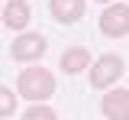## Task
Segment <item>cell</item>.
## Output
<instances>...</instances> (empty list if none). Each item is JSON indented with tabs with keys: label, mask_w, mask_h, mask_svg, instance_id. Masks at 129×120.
<instances>
[{
	"label": "cell",
	"mask_w": 129,
	"mask_h": 120,
	"mask_svg": "<svg viewBox=\"0 0 129 120\" xmlns=\"http://www.w3.org/2000/svg\"><path fill=\"white\" fill-rule=\"evenodd\" d=\"M103 3H107V0H103Z\"/></svg>",
	"instance_id": "obj_11"
},
{
	"label": "cell",
	"mask_w": 129,
	"mask_h": 120,
	"mask_svg": "<svg viewBox=\"0 0 129 120\" xmlns=\"http://www.w3.org/2000/svg\"><path fill=\"white\" fill-rule=\"evenodd\" d=\"M123 71H126V65H123L119 55H103L94 68H90V88H110V85H116V78H123Z\"/></svg>",
	"instance_id": "obj_2"
},
{
	"label": "cell",
	"mask_w": 129,
	"mask_h": 120,
	"mask_svg": "<svg viewBox=\"0 0 129 120\" xmlns=\"http://www.w3.org/2000/svg\"><path fill=\"white\" fill-rule=\"evenodd\" d=\"M42 52H45V36H39V33H23V36H16L13 46H10V55L16 62H32Z\"/></svg>",
	"instance_id": "obj_4"
},
{
	"label": "cell",
	"mask_w": 129,
	"mask_h": 120,
	"mask_svg": "<svg viewBox=\"0 0 129 120\" xmlns=\"http://www.w3.org/2000/svg\"><path fill=\"white\" fill-rule=\"evenodd\" d=\"M87 65H90V52L81 49V46H74V49H68L61 55V71L64 75H81Z\"/></svg>",
	"instance_id": "obj_8"
},
{
	"label": "cell",
	"mask_w": 129,
	"mask_h": 120,
	"mask_svg": "<svg viewBox=\"0 0 129 120\" xmlns=\"http://www.w3.org/2000/svg\"><path fill=\"white\" fill-rule=\"evenodd\" d=\"M13 110H16V94L0 85V117H10Z\"/></svg>",
	"instance_id": "obj_10"
},
{
	"label": "cell",
	"mask_w": 129,
	"mask_h": 120,
	"mask_svg": "<svg viewBox=\"0 0 129 120\" xmlns=\"http://www.w3.org/2000/svg\"><path fill=\"white\" fill-rule=\"evenodd\" d=\"M16 91H19L26 101H32V104L48 101V97L55 94V78H52V71H45V68H23L19 78H16Z\"/></svg>",
	"instance_id": "obj_1"
},
{
	"label": "cell",
	"mask_w": 129,
	"mask_h": 120,
	"mask_svg": "<svg viewBox=\"0 0 129 120\" xmlns=\"http://www.w3.org/2000/svg\"><path fill=\"white\" fill-rule=\"evenodd\" d=\"M23 120H58V117H55V110H52V107H45V104L39 101V104H32L29 110L23 114Z\"/></svg>",
	"instance_id": "obj_9"
},
{
	"label": "cell",
	"mask_w": 129,
	"mask_h": 120,
	"mask_svg": "<svg viewBox=\"0 0 129 120\" xmlns=\"http://www.w3.org/2000/svg\"><path fill=\"white\" fill-rule=\"evenodd\" d=\"M100 33L110 36V39H123L129 33V7L126 3H113L103 10V16H100Z\"/></svg>",
	"instance_id": "obj_3"
},
{
	"label": "cell",
	"mask_w": 129,
	"mask_h": 120,
	"mask_svg": "<svg viewBox=\"0 0 129 120\" xmlns=\"http://www.w3.org/2000/svg\"><path fill=\"white\" fill-rule=\"evenodd\" d=\"M48 7L58 23H78L84 16V0H52Z\"/></svg>",
	"instance_id": "obj_7"
},
{
	"label": "cell",
	"mask_w": 129,
	"mask_h": 120,
	"mask_svg": "<svg viewBox=\"0 0 129 120\" xmlns=\"http://www.w3.org/2000/svg\"><path fill=\"white\" fill-rule=\"evenodd\" d=\"M100 110H103V117H110V120H129V91L126 88L110 91L103 97V104H100Z\"/></svg>",
	"instance_id": "obj_5"
},
{
	"label": "cell",
	"mask_w": 129,
	"mask_h": 120,
	"mask_svg": "<svg viewBox=\"0 0 129 120\" xmlns=\"http://www.w3.org/2000/svg\"><path fill=\"white\" fill-rule=\"evenodd\" d=\"M3 23L10 29H26L29 26V7H26V0H7L3 3Z\"/></svg>",
	"instance_id": "obj_6"
}]
</instances>
